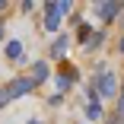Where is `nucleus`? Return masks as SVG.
I'll return each mask as SVG.
<instances>
[{"mask_svg":"<svg viewBox=\"0 0 124 124\" xmlns=\"http://www.w3.org/2000/svg\"><path fill=\"white\" fill-rule=\"evenodd\" d=\"M121 54H124V38H121Z\"/></svg>","mask_w":124,"mask_h":124,"instance_id":"9b49d317","label":"nucleus"},{"mask_svg":"<svg viewBox=\"0 0 124 124\" xmlns=\"http://www.w3.org/2000/svg\"><path fill=\"white\" fill-rule=\"evenodd\" d=\"M102 41H105V35H102V32H95V35H89V38H86V45H89V51H95V48L102 45Z\"/></svg>","mask_w":124,"mask_h":124,"instance_id":"0eeeda50","label":"nucleus"},{"mask_svg":"<svg viewBox=\"0 0 124 124\" xmlns=\"http://www.w3.org/2000/svg\"><path fill=\"white\" fill-rule=\"evenodd\" d=\"M29 124H41V121H29Z\"/></svg>","mask_w":124,"mask_h":124,"instance_id":"ddd939ff","label":"nucleus"},{"mask_svg":"<svg viewBox=\"0 0 124 124\" xmlns=\"http://www.w3.org/2000/svg\"><path fill=\"white\" fill-rule=\"evenodd\" d=\"M121 111H124V99H121Z\"/></svg>","mask_w":124,"mask_h":124,"instance_id":"f8f14e48","label":"nucleus"},{"mask_svg":"<svg viewBox=\"0 0 124 124\" xmlns=\"http://www.w3.org/2000/svg\"><path fill=\"white\" fill-rule=\"evenodd\" d=\"M89 118H102V108H99V105H89Z\"/></svg>","mask_w":124,"mask_h":124,"instance_id":"1a4fd4ad","label":"nucleus"},{"mask_svg":"<svg viewBox=\"0 0 124 124\" xmlns=\"http://www.w3.org/2000/svg\"><path fill=\"white\" fill-rule=\"evenodd\" d=\"M95 92L102 95V99H111L118 92V80H115V73H102V77L95 80Z\"/></svg>","mask_w":124,"mask_h":124,"instance_id":"f03ea898","label":"nucleus"},{"mask_svg":"<svg viewBox=\"0 0 124 124\" xmlns=\"http://www.w3.org/2000/svg\"><path fill=\"white\" fill-rule=\"evenodd\" d=\"M95 10H99V16H102L105 22H111V19L118 16V10H121V3H99Z\"/></svg>","mask_w":124,"mask_h":124,"instance_id":"20e7f679","label":"nucleus"},{"mask_svg":"<svg viewBox=\"0 0 124 124\" xmlns=\"http://www.w3.org/2000/svg\"><path fill=\"white\" fill-rule=\"evenodd\" d=\"M67 45H70V38H57V41H54V48H51V57H64Z\"/></svg>","mask_w":124,"mask_h":124,"instance_id":"423d86ee","label":"nucleus"},{"mask_svg":"<svg viewBox=\"0 0 124 124\" xmlns=\"http://www.w3.org/2000/svg\"><path fill=\"white\" fill-rule=\"evenodd\" d=\"M7 102H10V92H7V86H3V89H0V105H7Z\"/></svg>","mask_w":124,"mask_h":124,"instance_id":"9d476101","label":"nucleus"},{"mask_svg":"<svg viewBox=\"0 0 124 124\" xmlns=\"http://www.w3.org/2000/svg\"><path fill=\"white\" fill-rule=\"evenodd\" d=\"M45 77H48V64L38 61V64L32 67V83H38V80H45Z\"/></svg>","mask_w":124,"mask_h":124,"instance_id":"39448f33","label":"nucleus"},{"mask_svg":"<svg viewBox=\"0 0 124 124\" xmlns=\"http://www.w3.org/2000/svg\"><path fill=\"white\" fill-rule=\"evenodd\" d=\"M64 13H70V3H67V0L48 3V10H45V29H48V32H57V26H61V16H64Z\"/></svg>","mask_w":124,"mask_h":124,"instance_id":"f257e3e1","label":"nucleus"},{"mask_svg":"<svg viewBox=\"0 0 124 124\" xmlns=\"http://www.w3.org/2000/svg\"><path fill=\"white\" fill-rule=\"evenodd\" d=\"M7 54H10V57L16 61V57L22 54V45H19V41H10V45H7Z\"/></svg>","mask_w":124,"mask_h":124,"instance_id":"6e6552de","label":"nucleus"},{"mask_svg":"<svg viewBox=\"0 0 124 124\" xmlns=\"http://www.w3.org/2000/svg\"><path fill=\"white\" fill-rule=\"evenodd\" d=\"M32 77H19V80H13L10 86H7V92H10V99H16V95H26V92H32Z\"/></svg>","mask_w":124,"mask_h":124,"instance_id":"7ed1b4c3","label":"nucleus"}]
</instances>
